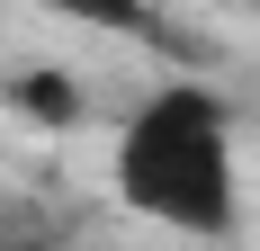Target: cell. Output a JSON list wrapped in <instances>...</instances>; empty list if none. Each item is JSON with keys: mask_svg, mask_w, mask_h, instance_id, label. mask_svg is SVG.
<instances>
[{"mask_svg": "<svg viewBox=\"0 0 260 251\" xmlns=\"http://www.w3.org/2000/svg\"><path fill=\"white\" fill-rule=\"evenodd\" d=\"M0 108L27 117L36 135H72V125L90 117V90H81L72 63H9V72H0Z\"/></svg>", "mask_w": 260, "mask_h": 251, "instance_id": "obj_2", "label": "cell"}, {"mask_svg": "<svg viewBox=\"0 0 260 251\" xmlns=\"http://www.w3.org/2000/svg\"><path fill=\"white\" fill-rule=\"evenodd\" d=\"M108 189L135 206L144 225L180 233V242H234L242 233V162H234V99L215 81H153L144 99L117 117L108 144Z\"/></svg>", "mask_w": 260, "mask_h": 251, "instance_id": "obj_1", "label": "cell"}]
</instances>
